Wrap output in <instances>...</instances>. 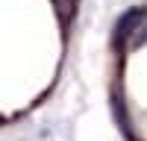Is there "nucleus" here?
Returning a JSON list of instances; mask_svg holds the SVG:
<instances>
[{
	"label": "nucleus",
	"instance_id": "nucleus-1",
	"mask_svg": "<svg viewBox=\"0 0 147 141\" xmlns=\"http://www.w3.org/2000/svg\"><path fill=\"white\" fill-rule=\"evenodd\" d=\"M141 15H144V9H127L124 15H121V21L115 23V32H112V41H115V47H124L127 41H129V35H132V30H136V23L141 21Z\"/></svg>",
	"mask_w": 147,
	"mask_h": 141
},
{
	"label": "nucleus",
	"instance_id": "nucleus-2",
	"mask_svg": "<svg viewBox=\"0 0 147 141\" xmlns=\"http://www.w3.org/2000/svg\"><path fill=\"white\" fill-rule=\"evenodd\" d=\"M129 41H132V47H141V44H147V12L141 15V21L136 23V30H132Z\"/></svg>",
	"mask_w": 147,
	"mask_h": 141
}]
</instances>
